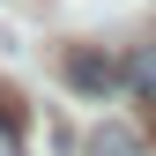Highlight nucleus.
I'll use <instances>...</instances> for the list:
<instances>
[{
	"mask_svg": "<svg viewBox=\"0 0 156 156\" xmlns=\"http://www.w3.org/2000/svg\"><path fill=\"white\" fill-rule=\"evenodd\" d=\"M60 74H67L82 97H89V104H104V97H119V89H126V67L112 60V52H97V45H67Z\"/></svg>",
	"mask_w": 156,
	"mask_h": 156,
	"instance_id": "1",
	"label": "nucleus"
},
{
	"mask_svg": "<svg viewBox=\"0 0 156 156\" xmlns=\"http://www.w3.org/2000/svg\"><path fill=\"white\" fill-rule=\"evenodd\" d=\"M23 141H30V104L0 82V156H23Z\"/></svg>",
	"mask_w": 156,
	"mask_h": 156,
	"instance_id": "2",
	"label": "nucleus"
},
{
	"mask_svg": "<svg viewBox=\"0 0 156 156\" xmlns=\"http://www.w3.org/2000/svg\"><path fill=\"white\" fill-rule=\"evenodd\" d=\"M126 89H134V97H149V104H156V45H141V52L126 60Z\"/></svg>",
	"mask_w": 156,
	"mask_h": 156,
	"instance_id": "3",
	"label": "nucleus"
},
{
	"mask_svg": "<svg viewBox=\"0 0 156 156\" xmlns=\"http://www.w3.org/2000/svg\"><path fill=\"white\" fill-rule=\"evenodd\" d=\"M89 149H97V156H134V134H126V126H97Z\"/></svg>",
	"mask_w": 156,
	"mask_h": 156,
	"instance_id": "4",
	"label": "nucleus"
}]
</instances>
